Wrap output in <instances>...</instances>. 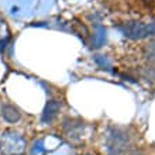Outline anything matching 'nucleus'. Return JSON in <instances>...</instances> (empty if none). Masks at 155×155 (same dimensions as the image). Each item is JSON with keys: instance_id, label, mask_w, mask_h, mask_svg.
I'll return each mask as SVG.
<instances>
[{"instance_id": "0eeeda50", "label": "nucleus", "mask_w": 155, "mask_h": 155, "mask_svg": "<svg viewBox=\"0 0 155 155\" xmlns=\"http://www.w3.org/2000/svg\"><path fill=\"white\" fill-rule=\"evenodd\" d=\"M145 52H147V57L150 58V59H155V41L148 45L147 49H145Z\"/></svg>"}, {"instance_id": "423d86ee", "label": "nucleus", "mask_w": 155, "mask_h": 155, "mask_svg": "<svg viewBox=\"0 0 155 155\" xmlns=\"http://www.w3.org/2000/svg\"><path fill=\"white\" fill-rule=\"evenodd\" d=\"M65 130L66 133L69 135H74V134H79V133H82V127H83V124H82L81 121H65Z\"/></svg>"}, {"instance_id": "f257e3e1", "label": "nucleus", "mask_w": 155, "mask_h": 155, "mask_svg": "<svg viewBox=\"0 0 155 155\" xmlns=\"http://www.w3.org/2000/svg\"><path fill=\"white\" fill-rule=\"evenodd\" d=\"M25 148V141L16 133H4L0 138V151L4 155H20Z\"/></svg>"}, {"instance_id": "f03ea898", "label": "nucleus", "mask_w": 155, "mask_h": 155, "mask_svg": "<svg viewBox=\"0 0 155 155\" xmlns=\"http://www.w3.org/2000/svg\"><path fill=\"white\" fill-rule=\"evenodd\" d=\"M128 144V135L121 130H113L109 134V138H107V148L110 154L116 155L120 154V152L126 148V145Z\"/></svg>"}, {"instance_id": "7ed1b4c3", "label": "nucleus", "mask_w": 155, "mask_h": 155, "mask_svg": "<svg viewBox=\"0 0 155 155\" xmlns=\"http://www.w3.org/2000/svg\"><path fill=\"white\" fill-rule=\"evenodd\" d=\"M124 34L130 38H143L150 34H155V24H141V23H128L124 27Z\"/></svg>"}, {"instance_id": "39448f33", "label": "nucleus", "mask_w": 155, "mask_h": 155, "mask_svg": "<svg viewBox=\"0 0 155 155\" xmlns=\"http://www.w3.org/2000/svg\"><path fill=\"white\" fill-rule=\"evenodd\" d=\"M2 116L7 123H16L20 120V113L12 104H4L2 107Z\"/></svg>"}, {"instance_id": "20e7f679", "label": "nucleus", "mask_w": 155, "mask_h": 155, "mask_svg": "<svg viewBox=\"0 0 155 155\" xmlns=\"http://www.w3.org/2000/svg\"><path fill=\"white\" fill-rule=\"evenodd\" d=\"M58 110H59V103H58L57 100L48 102L47 106H45V109H44V113H42V121L49 123L55 116H57Z\"/></svg>"}]
</instances>
